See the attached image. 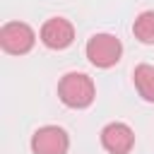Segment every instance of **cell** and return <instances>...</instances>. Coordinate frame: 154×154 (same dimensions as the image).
Masks as SVG:
<instances>
[{"label":"cell","instance_id":"cell-1","mask_svg":"<svg viewBox=\"0 0 154 154\" xmlns=\"http://www.w3.org/2000/svg\"><path fill=\"white\" fill-rule=\"evenodd\" d=\"M58 96L70 108H87V106H91V101L96 96V89H94V82H91L89 75L67 72L58 82Z\"/></svg>","mask_w":154,"mask_h":154},{"label":"cell","instance_id":"cell-2","mask_svg":"<svg viewBox=\"0 0 154 154\" xmlns=\"http://www.w3.org/2000/svg\"><path fill=\"white\" fill-rule=\"evenodd\" d=\"M123 55V43L113 34H94L87 41V58L96 67H113Z\"/></svg>","mask_w":154,"mask_h":154},{"label":"cell","instance_id":"cell-3","mask_svg":"<svg viewBox=\"0 0 154 154\" xmlns=\"http://www.w3.org/2000/svg\"><path fill=\"white\" fill-rule=\"evenodd\" d=\"M36 34L26 22H7L0 29V46L10 55H24L34 48Z\"/></svg>","mask_w":154,"mask_h":154},{"label":"cell","instance_id":"cell-4","mask_svg":"<svg viewBox=\"0 0 154 154\" xmlns=\"http://www.w3.org/2000/svg\"><path fill=\"white\" fill-rule=\"evenodd\" d=\"M70 137L58 125H43L31 135V152L34 154H67Z\"/></svg>","mask_w":154,"mask_h":154},{"label":"cell","instance_id":"cell-5","mask_svg":"<svg viewBox=\"0 0 154 154\" xmlns=\"http://www.w3.org/2000/svg\"><path fill=\"white\" fill-rule=\"evenodd\" d=\"M41 41L53 51H63L75 41V26L65 17H51L41 26Z\"/></svg>","mask_w":154,"mask_h":154},{"label":"cell","instance_id":"cell-6","mask_svg":"<svg viewBox=\"0 0 154 154\" xmlns=\"http://www.w3.org/2000/svg\"><path fill=\"white\" fill-rule=\"evenodd\" d=\"M101 144L106 152L111 154H128L132 147H135V132L130 125L116 120V123H108L103 130H101Z\"/></svg>","mask_w":154,"mask_h":154},{"label":"cell","instance_id":"cell-7","mask_svg":"<svg viewBox=\"0 0 154 154\" xmlns=\"http://www.w3.org/2000/svg\"><path fill=\"white\" fill-rule=\"evenodd\" d=\"M135 87L140 91V96L149 103H154V65L149 63H142L135 67Z\"/></svg>","mask_w":154,"mask_h":154},{"label":"cell","instance_id":"cell-8","mask_svg":"<svg viewBox=\"0 0 154 154\" xmlns=\"http://www.w3.org/2000/svg\"><path fill=\"white\" fill-rule=\"evenodd\" d=\"M132 34L142 43H154V10H144L137 14V19L132 22Z\"/></svg>","mask_w":154,"mask_h":154}]
</instances>
